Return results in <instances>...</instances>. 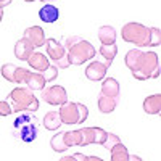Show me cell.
I'll list each match as a JSON object with an SVG mask.
<instances>
[{
    "label": "cell",
    "mask_w": 161,
    "mask_h": 161,
    "mask_svg": "<svg viewBox=\"0 0 161 161\" xmlns=\"http://www.w3.org/2000/svg\"><path fill=\"white\" fill-rule=\"evenodd\" d=\"M124 63L130 69L132 76L139 80L156 79L159 76V58L155 52H142L140 48H130L124 57Z\"/></svg>",
    "instance_id": "cell-1"
},
{
    "label": "cell",
    "mask_w": 161,
    "mask_h": 161,
    "mask_svg": "<svg viewBox=\"0 0 161 161\" xmlns=\"http://www.w3.org/2000/svg\"><path fill=\"white\" fill-rule=\"evenodd\" d=\"M13 111L21 113V111H29L36 113L39 110V98L36 93H32L31 89L28 87H16L8 93V100Z\"/></svg>",
    "instance_id": "cell-2"
},
{
    "label": "cell",
    "mask_w": 161,
    "mask_h": 161,
    "mask_svg": "<svg viewBox=\"0 0 161 161\" xmlns=\"http://www.w3.org/2000/svg\"><path fill=\"white\" fill-rule=\"evenodd\" d=\"M150 32L152 28H147V26L140 24V23H126L121 29V37L124 39V42L134 44L140 47H147L150 40Z\"/></svg>",
    "instance_id": "cell-3"
},
{
    "label": "cell",
    "mask_w": 161,
    "mask_h": 161,
    "mask_svg": "<svg viewBox=\"0 0 161 161\" xmlns=\"http://www.w3.org/2000/svg\"><path fill=\"white\" fill-rule=\"evenodd\" d=\"M13 132H15L16 139L31 143L37 139V121H34L32 116L23 113L13 121Z\"/></svg>",
    "instance_id": "cell-4"
},
{
    "label": "cell",
    "mask_w": 161,
    "mask_h": 161,
    "mask_svg": "<svg viewBox=\"0 0 161 161\" xmlns=\"http://www.w3.org/2000/svg\"><path fill=\"white\" fill-rule=\"evenodd\" d=\"M95 55H97L95 47H93L89 40H84V39L77 40V42L73 44L69 48H66L68 61H69V64H74V66L84 64L86 61L92 60Z\"/></svg>",
    "instance_id": "cell-5"
},
{
    "label": "cell",
    "mask_w": 161,
    "mask_h": 161,
    "mask_svg": "<svg viewBox=\"0 0 161 161\" xmlns=\"http://www.w3.org/2000/svg\"><path fill=\"white\" fill-rule=\"evenodd\" d=\"M45 48H47V55L48 58L55 63L57 68H61V69H66L69 68V61H68V57H66V48L63 47L61 42H58L57 39H45Z\"/></svg>",
    "instance_id": "cell-6"
},
{
    "label": "cell",
    "mask_w": 161,
    "mask_h": 161,
    "mask_svg": "<svg viewBox=\"0 0 161 161\" xmlns=\"http://www.w3.org/2000/svg\"><path fill=\"white\" fill-rule=\"evenodd\" d=\"M80 147H87V145H103L106 139V132L102 127H80Z\"/></svg>",
    "instance_id": "cell-7"
},
{
    "label": "cell",
    "mask_w": 161,
    "mask_h": 161,
    "mask_svg": "<svg viewBox=\"0 0 161 161\" xmlns=\"http://www.w3.org/2000/svg\"><path fill=\"white\" fill-rule=\"evenodd\" d=\"M40 97L45 103L53 106H61L63 103L68 102V93H66V89L63 86H50L48 89L42 90Z\"/></svg>",
    "instance_id": "cell-8"
},
{
    "label": "cell",
    "mask_w": 161,
    "mask_h": 161,
    "mask_svg": "<svg viewBox=\"0 0 161 161\" xmlns=\"http://www.w3.org/2000/svg\"><path fill=\"white\" fill-rule=\"evenodd\" d=\"M0 73H2V76H3L5 80H10V82H16V84H24L26 76H28L29 69L19 68V66L11 64V63H5V64L2 66V69H0Z\"/></svg>",
    "instance_id": "cell-9"
},
{
    "label": "cell",
    "mask_w": 161,
    "mask_h": 161,
    "mask_svg": "<svg viewBox=\"0 0 161 161\" xmlns=\"http://www.w3.org/2000/svg\"><path fill=\"white\" fill-rule=\"evenodd\" d=\"M60 118H61V123L63 124H79V108H77V103L76 102H66L60 106V111H58Z\"/></svg>",
    "instance_id": "cell-10"
},
{
    "label": "cell",
    "mask_w": 161,
    "mask_h": 161,
    "mask_svg": "<svg viewBox=\"0 0 161 161\" xmlns=\"http://www.w3.org/2000/svg\"><path fill=\"white\" fill-rule=\"evenodd\" d=\"M110 66L106 63H100V61H92L90 64H87L86 68V77L89 80H93V82H98V80H103L106 76V71H108Z\"/></svg>",
    "instance_id": "cell-11"
},
{
    "label": "cell",
    "mask_w": 161,
    "mask_h": 161,
    "mask_svg": "<svg viewBox=\"0 0 161 161\" xmlns=\"http://www.w3.org/2000/svg\"><path fill=\"white\" fill-rule=\"evenodd\" d=\"M26 40H29V42L36 47H42L45 45V32L44 29L40 28V26H31L24 31V36H23Z\"/></svg>",
    "instance_id": "cell-12"
},
{
    "label": "cell",
    "mask_w": 161,
    "mask_h": 161,
    "mask_svg": "<svg viewBox=\"0 0 161 161\" xmlns=\"http://www.w3.org/2000/svg\"><path fill=\"white\" fill-rule=\"evenodd\" d=\"M28 63H29V68H32L37 73H44L50 66L48 58L44 55V53H40V52H32L31 57L28 58Z\"/></svg>",
    "instance_id": "cell-13"
},
{
    "label": "cell",
    "mask_w": 161,
    "mask_h": 161,
    "mask_svg": "<svg viewBox=\"0 0 161 161\" xmlns=\"http://www.w3.org/2000/svg\"><path fill=\"white\" fill-rule=\"evenodd\" d=\"M32 52H34V45L29 42V40H26L24 37L19 39L15 44V57L19 61H28V58L31 57Z\"/></svg>",
    "instance_id": "cell-14"
},
{
    "label": "cell",
    "mask_w": 161,
    "mask_h": 161,
    "mask_svg": "<svg viewBox=\"0 0 161 161\" xmlns=\"http://www.w3.org/2000/svg\"><path fill=\"white\" fill-rule=\"evenodd\" d=\"M39 18H40V21L52 24V23L58 21V18H60V10H58V7H55L53 3H45L42 8L39 10Z\"/></svg>",
    "instance_id": "cell-15"
},
{
    "label": "cell",
    "mask_w": 161,
    "mask_h": 161,
    "mask_svg": "<svg viewBox=\"0 0 161 161\" xmlns=\"http://www.w3.org/2000/svg\"><path fill=\"white\" fill-rule=\"evenodd\" d=\"M45 79L42 76V73H37V71H29L28 76H26V80H24V86L31 89L32 92L34 90H44L45 89Z\"/></svg>",
    "instance_id": "cell-16"
},
{
    "label": "cell",
    "mask_w": 161,
    "mask_h": 161,
    "mask_svg": "<svg viewBox=\"0 0 161 161\" xmlns=\"http://www.w3.org/2000/svg\"><path fill=\"white\" fill-rule=\"evenodd\" d=\"M143 111L147 114H158L161 111V95L153 93L143 100Z\"/></svg>",
    "instance_id": "cell-17"
},
{
    "label": "cell",
    "mask_w": 161,
    "mask_h": 161,
    "mask_svg": "<svg viewBox=\"0 0 161 161\" xmlns=\"http://www.w3.org/2000/svg\"><path fill=\"white\" fill-rule=\"evenodd\" d=\"M102 95L119 98V82L114 77H106L102 82Z\"/></svg>",
    "instance_id": "cell-18"
},
{
    "label": "cell",
    "mask_w": 161,
    "mask_h": 161,
    "mask_svg": "<svg viewBox=\"0 0 161 161\" xmlns=\"http://www.w3.org/2000/svg\"><path fill=\"white\" fill-rule=\"evenodd\" d=\"M118 100L119 98H113V97H106V95H102L100 93V97H98V111L103 113V114H110L116 110V106H118Z\"/></svg>",
    "instance_id": "cell-19"
},
{
    "label": "cell",
    "mask_w": 161,
    "mask_h": 161,
    "mask_svg": "<svg viewBox=\"0 0 161 161\" xmlns=\"http://www.w3.org/2000/svg\"><path fill=\"white\" fill-rule=\"evenodd\" d=\"M98 40L102 45H111L116 42V31L113 26H102L98 29Z\"/></svg>",
    "instance_id": "cell-20"
},
{
    "label": "cell",
    "mask_w": 161,
    "mask_h": 161,
    "mask_svg": "<svg viewBox=\"0 0 161 161\" xmlns=\"http://www.w3.org/2000/svg\"><path fill=\"white\" fill-rule=\"evenodd\" d=\"M42 124L47 130H57V129H60V126L63 123H61V118H60L58 111H48L42 119Z\"/></svg>",
    "instance_id": "cell-21"
},
{
    "label": "cell",
    "mask_w": 161,
    "mask_h": 161,
    "mask_svg": "<svg viewBox=\"0 0 161 161\" xmlns=\"http://www.w3.org/2000/svg\"><path fill=\"white\" fill-rule=\"evenodd\" d=\"M50 147H52V150L57 152V153H63V152L68 150V145H66V140H64V132L55 134L50 140Z\"/></svg>",
    "instance_id": "cell-22"
},
{
    "label": "cell",
    "mask_w": 161,
    "mask_h": 161,
    "mask_svg": "<svg viewBox=\"0 0 161 161\" xmlns=\"http://www.w3.org/2000/svg\"><path fill=\"white\" fill-rule=\"evenodd\" d=\"M100 55L105 58V63H106V64L111 66L113 60H114L116 55H118V45H116V44H111V45H102V47H100Z\"/></svg>",
    "instance_id": "cell-23"
},
{
    "label": "cell",
    "mask_w": 161,
    "mask_h": 161,
    "mask_svg": "<svg viewBox=\"0 0 161 161\" xmlns=\"http://www.w3.org/2000/svg\"><path fill=\"white\" fill-rule=\"evenodd\" d=\"M110 152H111V161H129V152L126 145L123 143L114 145Z\"/></svg>",
    "instance_id": "cell-24"
},
{
    "label": "cell",
    "mask_w": 161,
    "mask_h": 161,
    "mask_svg": "<svg viewBox=\"0 0 161 161\" xmlns=\"http://www.w3.org/2000/svg\"><path fill=\"white\" fill-rule=\"evenodd\" d=\"M118 143H121V139L116 136V134H111V132H108L106 134V139H105V142H103V147L106 150H111L114 145H118Z\"/></svg>",
    "instance_id": "cell-25"
},
{
    "label": "cell",
    "mask_w": 161,
    "mask_h": 161,
    "mask_svg": "<svg viewBox=\"0 0 161 161\" xmlns=\"http://www.w3.org/2000/svg\"><path fill=\"white\" fill-rule=\"evenodd\" d=\"M161 44V36H159V28H152L150 32V40L147 47H158Z\"/></svg>",
    "instance_id": "cell-26"
},
{
    "label": "cell",
    "mask_w": 161,
    "mask_h": 161,
    "mask_svg": "<svg viewBox=\"0 0 161 161\" xmlns=\"http://www.w3.org/2000/svg\"><path fill=\"white\" fill-rule=\"evenodd\" d=\"M42 76H44V79H45V82H48V80H55L57 79V76H58V68L57 66H48V68L42 73Z\"/></svg>",
    "instance_id": "cell-27"
},
{
    "label": "cell",
    "mask_w": 161,
    "mask_h": 161,
    "mask_svg": "<svg viewBox=\"0 0 161 161\" xmlns=\"http://www.w3.org/2000/svg\"><path fill=\"white\" fill-rule=\"evenodd\" d=\"M13 113L11 106L7 100H0V116H10Z\"/></svg>",
    "instance_id": "cell-28"
},
{
    "label": "cell",
    "mask_w": 161,
    "mask_h": 161,
    "mask_svg": "<svg viewBox=\"0 0 161 161\" xmlns=\"http://www.w3.org/2000/svg\"><path fill=\"white\" fill-rule=\"evenodd\" d=\"M77 108H79V124H82L84 121L87 119V116H89V110H87V106L82 105V103H77Z\"/></svg>",
    "instance_id": "cell-29"
},
{
    "label": "cell",
    "mask_w": 161,
    "mask_h": 161,
    "mask_svg": "<svg viewBox=\"0 0 161 161\" xmlns=\"http://www.w3.org/2000/svg\"><path fill=\"white\" fill-rule=\"evenodd\" d=\"M82 161H103V159L98 158V156H84Z\"/></svg>",
    "instance_id": "cell-30"
},
{
    "label": "cell",
    "mask_w": 161,
    "mask_h": 161,
    "mask_svg": "<svg viewBox=\"0 0 161 161\" xmlns=\"http://www.w3.org/2000/svg\"><path fill=\"white\" fill-rule=\"evenodd\" d=\"M11 2H13V0H0V8L3 10V8H5V7H8Z\"/></svg>",
    "instance_id": "cell-31"
},
{
    "label": "cell",
    "mask_w": 161,
    "mask_h": 161,
    "mask_svg": "<svg viewBox=\"0 0 161 161\" xmlns=\"http://www.w3.org/2000/svg\"><path fill=\"white\" fill-rule=\"evenodd\" d=\"M60 161H77L73 155H69V156H63V158H60Z\"/></svg>",
    "instance_id": "cell-32"
},
{
    "label": "cell",
    "mask_w": 161,
    "mask_h": 161,
    "mask_svg": "<svg viewBox=\"0 0 161 161\" xmlns=\"http://www.w3.org/2000/svg\"><path fill=\"white\" fill-rule=\"evenodd\" d=\"M129 161H143V159L137 155H129Z\"/></svg>",
    "instance_id": "cell-33"
},
{
    "label": "cell",
    "mask_w": 161,
    "mask_h": 161,
    "mask_svg": "<svg viewBox=\"0 0 161 161\" xmlns=\"http://www.w3.org/2000/svg\"><path fill=\"white\" fill-rule=\"evenodd\" d=\"M2 18H3V10L0 8V23H2Z\"/></svg>",
    "instance_id": "cell-34"
},
{
    "label": "cell",
    "mask_w": 161,
    "mask_h": 161,
    "mask_svg": "<svg viewBox=\"0 0 161 161\" xmlns=\"http://www.w3.org/2000/svg\"><path fill=\"white\" fill-rule=\"evenodd\" d=\"M40 2H44V3H47V2H52V0H40Z\"/></svg>",
    "instance_id": "cell-35"
},
{
    "label": "cell",
    "mask_w": 161,
    "mask_h": 161,
    "mask_svg": "<svg viewBox=\"0 0 161 161\" xmlns=\"http://www.w3.org/2000/svg\"><path fill=\"white\" fill-rule=\"evenodd\" d=\"M24 2H36V0H24Z\"/></svg>",
    "instance_id": "cell-36"
}]
</instances>
